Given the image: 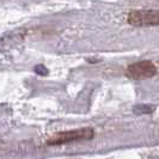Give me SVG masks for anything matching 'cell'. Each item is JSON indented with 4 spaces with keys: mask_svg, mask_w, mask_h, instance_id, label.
I'll use <instances>...</instances> for the list:
<instances>
[{
    "mask_svg": "<svg viewBox=\"0 0 159 159\" xmlns=\"http://www.w3.org/2000/svg\"><path fill=\"white\" fill-rule=\"evenodd\" d=\"M95 136V130L92 128H79V129H72V130H64L59 132L50 136L47 140L48 146H57L65 143L83 141V140H91Z\"/></svg>",
    "mask_w": 159,
    "mask_h": 159,
    "instance_id": "6da1fadb",
    "label": "cell"
},
{
    "mask_svg": "<svg viewBox=\"0 0 159 159\" xmlns=\"http://www.w3.org/2000/svg\"><path fill=\"white\" fill-rule=\"evenodd\" d=\"M128 24L143 28V26H156L159 25L158 10H134L129 12L127 17Z\"/></svg>",
    "mask_w": 159,
    "mask_h": 159,
    "instance_id": "7a4b0ae2",
    "label": "cell"
},
{
    "mask_svg": "<svg viewBox=\"0 0 159 159\" xmlns=\"http://www.w3.org/2000/svg\"><path fill=\"white\" fill-rule=\"evenodd\" d=\"M157 66L150 60H143L129 65L126 70V75L133 80L150 79L157 74Z\"/></svg>",
    "mask_w": 159,
    "mask_h": 159,
    "instance_id": "3957f363",
    "label": "cell"
},
{
    "mask_svg": "<svg viewBox=\"0 0 159 159\" xmlns=\"http://www.w3.org/2000/svg\"><path fill=\"white\" fill-rule=\"evenodd\" d=\"M156 110V107L152 104H138L133 108V112L136 115H143V114H152Z\"/></svg>",
    "mask_w": 159,
    "mask_h": 159,
    "instance_id": "277c9868",
    "label": "cell"
},
{
    "mask_svg": "<svg viewBox=\"0 0 159 159\" xmlns=\"http://www.w3.org/2000/svg\"><path fill=\"white\" fill-rule=\"evenodd\" d=\"M34 71H35L36 74L42 75V77H46V75L49 74V70H48L44 65H36V66L34 67Z\"/></svg>",
    "mask_w": 159,
    "mask_h": 159,
    "instance_id": "5b68a950",
    "label": "cell"
}]
</instances>
